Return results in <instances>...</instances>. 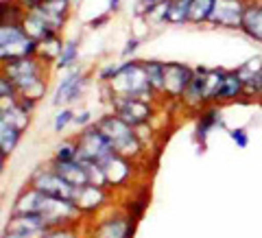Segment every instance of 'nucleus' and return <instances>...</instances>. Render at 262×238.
<instances>
[{
  "label": "nucleus",
  "instance_id": "obj_19",
  "mask_svg": "<svg viewBox=\"0 0 262 238\" xmlns=\"http://www.w3.org/2000/svg\"><path fill=\"white\" fill-rule=\"evenodd\" d=\"M227 68H206L203 79H206V107L208 105H216L223 94Z\"/></svg>",
  "mask_w": 262,
  "mask_h": 238
},
{
  "label": "nucleus",
  "instance_id": "obj_26",
  "mask_svg": "<svg viewBox=\"0 0 262 238\" xmlns=\"http://www.w3.org/2000/svg\"><path fill=\"white\" fill-rule=\"evenodd\" d=\"M188 18H190V0H168L166 24L182 27V24H188Z\"/></svg>",
  "mask_w": 262,
  "mask_h": 238
},
{
  "label": "nucleus",
  "instance_id": "obj_5",
  "mask_svg": "<svg viewBox=\"0 0 262 238\" xmlns=\"http://www.w3.org/2000/svg\"><path fill=\"white\" fill-rule=\"evenodd\" d=\"M110 105H112V112L134 129L149 125L155 116V112H158L155 103H146V101H140V98H129V96H114L110 98Z\"/></svg>",
  "mask_w": 262,
  "mask_h": 238
},
{
  "label": "nucleus",
  "instance_id": "obj_41",
  "mask_svg": "<svg viewBox=\"0 0 262 238\" xmlns=\"http://www.w3.org/2000/svg\"><path fill=\"white\" fill-rule=\"evenodd\" d=\"M3 238H35V236H22V234H11V232H3Z\"/></svg>",
  "mask_w": 262,
  "mask_h": 238
},
{
  "label": "nucleus",
  "instance_id": "obj_24",
  "mask_svg": "<svg viewBox=\"0 0 262 238\" xmlns=\"http://www.w3.org/2000/svg\"><path fill=\"white\" fill-rule=\"evenodd\" d=\"M77 61H79V39L77 37L66 39L61 53H59V57H57V61H55V68L66 72L70 68H77Z\"/></svg>",
  "mask_w": 262,
  "mask_h": 238
},
{
  "label": "nucleus",
  "instance_id": "obj_9",
  "mask_svg": "<svg viewBox=\"0 0 262 238\" xmlns=\"http://www.w3.org/2000/svg\"><path fill=\"white\" fill-rule=\"evenodd\" d=\"M136 223L138 221L131 219L127 212H116V214L98 221L90 238H134Z\"/></svg>",
  "mask_w": 262,
  "mask_h": 238
},
{
  "label": "nucleus",
  "instance_id": "obj_32",
  "mask_svg": "<svg viewBox=\"0 0 262 238\" xmlns=\"http://www.w3.org/2000/svg\"><path fill=\"white\" fill-rule=\"evenodd\" d=\"M245 96L262 98V70L258 72V75H253L251 79L245 81Z\"/></svg>",
  "mask_w": 262,
  "mask_h": 238
},
{
  "label": "nucleus",
  "instance_id": "obj_23",
  "mask_svg": "<svg viewBox=\"0 0 262 238\" xmlns=\"http://www.w3.org/2000/svg\"><path fill=\"white\" fill-rule=\"evenodd\" d=\"M0 120L9 122V125L18 127L20 131H27L29 125H31V114L24 112L18 103L15 105H5V107H0Z\"/></svg>",
  "mask_w": 262,
  "mask_h": 238
},
{
  "label": "nucleus",
  "instance_id": "obj_4",
  "mask_svg": "<svg viewBox=\"0 0 262 238\" xmlns=\"http://www.w3.org/2000/svg\"><path fill=\"white\" fill-rule=\"evenodd\" d=\"M29 186H33L39 192H44L46 197H53V199H66V201H72L75 190H77V188L70 186L59 173H55L51 164H48V166H37L35 170H33L31 177H29Z\"/></svg>",
  "mask_w": 262,
  "mask_h": 238
},
{
  "label": "nucleus",
  "instance_id": "obj_42",
  "mask_svg": "<svg viewBox=\"0 0 262 238\" xmlns=\"http://www.w3.org/2000/svg\"><path fill=\"white\" fill-rule=\"evenodd\" d=\"M144 5H158V3H164V0H140Z\"/></svg>",
  "mask_w": 262,
  "mask_h": 238
},
{
  "label": "nucleus",
  "instance_id": "obj_7",
  "mask_svg": "<svg viewBox=\"0 0 262 238\" xmlns=\"http://www.w3.org/2000/svg\"><path fill=\"white\" fill-rule=\"evenodd\" d=\"M192 77V66L184 61H166L164 63V96H168L170 101H182Z\"/></svg>",
  "mask_w": 262,
  "mask_h": 238
},
{
  "label": "nucleus",
  "instance_id": "obj_1",
  "mask_svg": "<svg viewBox=\"0 0 262 238\" xmlns=\"http://www.w3.org/2000/svg\"><path fill=\"white\" fill-rule=\"evenodd\" d=\"M96 127L103 131L105 138L112 142L114 151H116L118 155H122V158H127L131 162H138L146 153V146L142 144L138 131L131 125H127V122L120 116H116L114 112L101 114V116L96 118Z\"/></svg>",
  "mask_w": 262,
  "mask_h": 238
},
{
  "label": "nucleus",
  "instance_id": "obj_39",
  "mask_svg": "<svg viewBox=\"0 0 262 238\" xmlns=\"http://www.w3.org/2000/svg\"><path fill=\"white\" fill-rule=\"evenodd\" d=\"M18 105H20V107H22L24 112L33 114V112H35V107H37V101H33V98H20Z\"/></svg>",
  "mask_w": 262,
  "mask_h": 238
},
{
  "label": "nucleus",
  "instance_id": "obj_36",
  "mask_svg": "<svg viewBox=\"0 0 262 238\" xmlns=\"http://www.w3.org/2000/svg\"><path fill=\"white\" fill-rule=\"evenodd\" d=\"M42 238H77V234H75V227H55V229H48Z\"/></svg>",
  "mask_w": 262,
  "mask_h": 238
},
{
  "label": "nucleus",
  "instance_id": "obj_3",
  "mask_svg": "<svg viewBox=\"0 0 262 238\" xmlns=\"http://www.w3.org/2000/svg\"><path fill=\"white\" fill-rule=\"evenodd\" d=\"M75 142H77V160H81V162L105 166V164L116 155L112 142L105 138L103 131L96 127V122L85 129H81L75 138Z\"/></svg>",
  "mask_w": 262,
  "mask_h": 238
},
{
  "label": "nucleus",
  "instance_id": "obj_40",
  "mask_svg": "<svg viewBox=\"0 0 262 238\" xmlns=\"http://www.w3.org/2000/svg\"><path fill=\"white\" fill-rule=\"evenodd\" d=\"M107 11L110 13H118L120 11V0H107Z\"/></svg>",
  "mask_w": 262,
  "mask_h": 238
},
{
  "label": "nucleus",
  "instance_id": "obj_16",
  "mask_svg": "<svg viewBox=\"0 0 262 238\" xmlns=\"http://www.w3.org/2000/svg\"><path fill=\"white\" fill-rule=\"evenodd\" d=\"M51 166H53L55 173H59L70 186L79 188V186H88V184H90L85 162H81V160H72V162H51Z\"/></svg>",
  "mask_w": 262,
  "mask_h": 238
},
{
  "label": "nucleus",
  "instance_id": "obj_21",
  "mask_svg": "<svg viewBox=\"0 0 262 238\" xmlns=\"http://www.w3.org/2000/svg\"><path fill=\"white\" fill-rule=\"evenodd\" d=\"M241 96H245V79L241 77L238 70L232 68V70H227L223 94H221L219 103H232V101H238Z\"/></svg>",
  "mask_w": 262,
  "mask_h": 238
},
{
  "label": "nucleus",
  "instance_id": "obj_11",
  "mask_svg": "<svg viewBox=\"0 0 262 238\" xmlns=\"http://www.w3.org/2000/svg\"><path fill=\"white\" fill-rule=\"evenodd\" d=\"M136 162H131L127 158H122V155H114V158L105 164L103 170H105V177H107V188L114 190V188H125L131 177L136 173Z\"/></svg>",
  "mask_w": 262,
  "mask_h": 238
},
{
  "label": "nucleus",
  "instance_id": "obj_38",
  "mask_svg": "<svg viewBox=\"0 0 262 238\" xmlns=\"http://www.w3.org/2000/svg\"><path fill=\"white\" fill-rule=\"evenodd\" d=\"M20 7H24L27 11H33V9H37V7H42L46 0H15Z\"/></svg>",
  "mask_w": 262,
  "mask_h": 238
},
{
  "label": "nucleus",
  "instance_id": "obj_35",
  "mask_svg": "<svg viewBox=\"0 0 262 238\" xmlns=\"http://www.w3.org/2000/svg\"><path fill=\"white\" fill-rule=\"evenodd\" d=\"M138 48H140V37H138V35H131V37L127 39L125 48H122V59H134V55H136Z\"/></svg>",
  "mask_w": 262,
  "mask_h": 238
},
{
  "label": "nucleus",
  "instance_id": "obj_18",
  "mask_svg": "<svg viewBox=\"0 0 262 238\" xmlns=\"http://www.w3.org/2000/svg\"><path fill=\"white\" fill-rule=\"evenodd\" d=\"M37 11L61 33V29L66 27V22L70 18V3L68 0H46L42 7H37Z\"/></svg>",
  "mask_w": 262,
  "mask_h": 238
},
{
  "label": "nucleus",
  "instance_id": "obj_43",
  "mask_svg": "<svg viewBox=\"0 0 262 238\" xmlns=\"http://www.w3.org/2000/svg\"><path fill=\"white\" fill-rule=\"evenodd\" d=\"M68 3H70V0H68Z\"/></svg>",
  "mask_w": 262,
  "mask_h": 238
},
{
  "label": "nucleus",
  "instance_id": "obj_20",
  "mask_svg": "<svg viewBox=\"0 0 262 238\" xmlns=\"http://www.w3.org/2000/svg\"><path fill=\"white\" fill-rule=\"evenodd\" d=\"M22 134L24 131H20L18 127L0 120V158H3V164L15 151V146H18V142L22 140Z\"/></svg>",
  "mask_w": 262,
  "mask_h": 238
},
{
  "label": "nucleus",
  "instance_id": "obj_33",
  "mask_svg": "<svg viewBox=\"0 0 262 238\" xmlns=\"http://www.w3.org/2000/svg\"><path fill=\"white\" fill-rule=\"evenodd\" d=\"M227 134H229V140L238 146V149H247V146H249V134H247V129H245V127L227 129Z\"/></svg>",
  "mask_w": 262,
  "mask_h": 238
},
{
  "label": "nucleus",
  "instance_id": "obj_28",
  "mask_svg": "<svg viewBox=\"0 0 262 238\" xmlns=\"http://www.w3.org/2000/svg\"><path fill=\"white\" fill-rule=\"evenodd\" d=\"M72 160H77V142H75V138H72V140H61L59 144L55 146L51 162H72Z\"/></svg>",
  "mask_w": 262,
  "mask_h": 238
},
{
  "label": "nucleus",
  "instance_id": "obj_34",
  "mask_svg": "<svg viewBox=\"0 0 262 238\" xmlns=\"http://www.w3.org/2000/svg\"><path fill=\"white\" fill-rule=\"evenodd\" d=\"M94 116H92V112L90 110H79L77 114H75V122L72 125H77L79 127V131L81 129H85V127H90V125H94Z\"/></svg>",
  "mask_w": 262,
  "mask_h": 238
},
{
  "label": "nucleus",
  "instance_id": "obj_31",
  "mask_svg": "<svg viewBox=\"0 0 262 238\" xmlns=\"http://www.w3.org/2000/svg\"><path fill=\"white\" fill-rule=\"evenodd\" d=\"M236 70L241 72V77H243L245 81L251 79L253 75H258V72L262 70V57H251V59H247L245 63H241Z\"/></svg>",
  "mask_w": 262,
  "mask_h": 238
},
{
  "label": "nucleus",
  "instance_id": "obj_30",
  "mask_svg": "<svg viewBox=\"0 0 262 238\" xmlns=\"http://www.w3.org/2000/svg\"><path fill=\"white\" fill-rule=\"evenodd\" d=\"M75 110L72 107H61L59 112L55 114V120H53V129H55V134H61V131H66V127L72 125L75 122Z\"/></svg>",
  "mask_w": 262,
  "mask_h": 238
},
{
  "label": "nucleus",
  "instance_id": "obj_27",
  "mask_svg": "<svg viewBox=\"0 0 262 238\" xmlns=\"http://www.w3.org/2000/svg\"><path fill=\"white\" fill-rule=\"evenodd\" d=\"M20 101V92L15 83L9 79V77H0V107H5V105H15Z\"/></svg>",
  "mask_w": 262,
  "mask_h": 238
},
{
  "label": "nucleus",
  "instance_id": "obj_17",
  "mask_svg": "<svg viewBox=\"0 0 262 238\" xmlns=\"http://www.w3.org/2000/svg\"><path fill=\"white\" fill-rule=\"evenodd\" d=\"M241 31L253 42L262 44V0H247Z\"/></svg>",
  "mask_w": 262,
  "mask_h": 238
},
{
  "label": "nucleus",
  "instance_id": "obj_12",
  "mask_svg": "<svg viewBox=\"0 0 262 238\" xmlns=\"http://www.w3.org/2000/svg\"><path fill=\"white\" fill-rule=\"evenodd\" d=\"M48 199H51V197L35 190L33 186H27L15 197V201L11 206V214H44Z\"/></svg>",
  "mask_w": 262,
  "mask_h": 238
},
{
  "label": "nucleus",
  "instance_id": "obj_15",
  "mask_svg": "<svg viewBox=\"0 0 262 238\" xmlns=\"http://www.w3.org/2000/svg\"><path fill=\"white\" fill-rule=\"evenodd\" d=\"M24 31L29 33V37H33L39 44L46 42V39H51V37H55V35H59V31H57L37 9L35 11H27V18H24Z\"/></svg>",
  "mask_w": 262,
  "mask_h": 238
},
{
  "label": "nucleus",
  "instance_id": "obj_8",
  "mask_svg": "<svg viewBox=\"0 0 262 238\" xmlns=\"http://www.w3.org/2000/svg\"><path fill=\"white\" fill-rule=\"evenodd\" d=\"M245 9H247V0H216L214 13L210 18V27L241 31Z\"/></svg>",
  "mask_w": 262,
  "mask_h": 238
},
{
  "label": "nucleus",
  "instance_id": "obj_13",
  "mask_svg": "<svg viewBox=\"0 0 262 238\" xmlns=\"http://www.w3.org/2000/svg\"><path fill=\"white\" fill-rule=\"evenodd\" d=\"M216 127H225L223 114H221L216 105H208V107H203L199 112V120H196V127H194V140L199 142L201 149H206L210 131Z\"/></svg>",
  "mask_w": 262,
  "mask_h": 238
},
{
  "label": "nucleus",
  "instance_id": "obj_6",
  "mask_svg": "<svg viewBox=\"0 0 262 238\" xmlns=\"http://www.w3.org/2000/svg\"><path fill=\"white\" fill-rule=\"evenodd\" d=\"M88 88V75L83 70L79 68H70L66 70L59 83L55 88V94H53V105L55 107H70V105H75L77 101H81V96H83Z\"/></svg>",
  "mask_w": 262,
  "mask_h": 238
},
{
  "label": "nucleus",
  "instance_id": "obj_29",
  "mask_svg": "<svg viewBox=\"0 0 262 238\" xmlns=\"http://www.w3.org/2000/svg\"><path fill=\"white\" fill-rule=\"evenodd\" d=\"M146 206H149V192L146 190H142L140 194H136V197H131L129 199V206H127V214L131 217V219H140L142 214H144V210H146Z\"/></svg>",
  "mask_w": 262,
  "mask_h": 238
},
{
  "label": "nucleus",
  "instance_id": "obj_14",
  "mask_svg": "<svg viewBox=\"0 0 262 238\" xmlns=\"http://www.w3.org/2000/svg\"><path fill=\"white\" fill-rule=\"evenodd\" d=\"M203 72H206V66H196L194 68V77L188 85L186 94L182 98V105L188 110L201 112L206 107V79H203Z\"/></svg>",
  "mask_w": 262,
  "mask_h": 238
},
{
  "label": "nucleus",
  "instance_id": "obj_37",
  "mask_svg": "<svg viewBox=\"0 0 262 238\" xmlns=\"http://www.w3.org/2000/svg\"><path fill=\"white\" fill-rule=\"evenodd\" d=\"M110 18H112V13H110V11H103L101 15H96V18L90 20V22H88V27H90V29H101L103 24H107V22H110Z\"/></svg>",
  "mask_w": 262,
  "mask_h": 238
},
{
  "label": "nucleus",
  "instance_id": "obj_2",
  "mask_svg": "<svg viewBox=\"0 0 262 238\" xmlns=\"http://www.w3.org/2000/svg\"><path fill=\"white\" fill-rule=\"evenodd\" d=\"M42 44L29 37L24 24H0V59L9 63L27 57H39Z\"/></svg>",
  "mask_w": 262,
  "mask_h": 238
},
{
  "label": "nucleus",
  "instance_id": "obj_22",
  "mask_svg": "<svg viewBox=\"0 0 262 238\" xmlns=\"http://www.w3.org/2000/svg\"><path fill=\"white\" fill-rule=\"evenodd\" d=\"M214 7H216V0H190V18H188V24H192V27L210 24Z\"/></svg>",
  "mask_w": 262,
  "mask_h": 238
},
{
  "label": "nucleus",
  "instance_id": "obj_10",
  "mask_svg": "<svg viewBox=\"0 0 262 238\" xmlns=\"http://www.w3.org/2000/svg\"><path fill=\"white\" fill-rule=\"evenodd\" d=\"M112 190L110 188H103V186H79L75 190V197H72V203L81 210V214H94V212L101 210L105 203L110 201Z\"/></svg>",
  "mask_w": 262,
  "mask_h": 238
},
{
  "label": "nucleus",
  "instance_id": "obj_25",
  "mask_svg": "<svg viewBox=\"0 0 262 238\" xmlns=\"http://www.w3.org/2000/svg\"><path fill=\"white\" fill-rule=\"evenodd\" d=\"M164 63L166 61H160V59L142 61L144 72H146V81H149V85L155 90L158 96H164Z\"/></svg>",
  "mask_w": 262,
  "mask_h": 238
}]
</instances>
